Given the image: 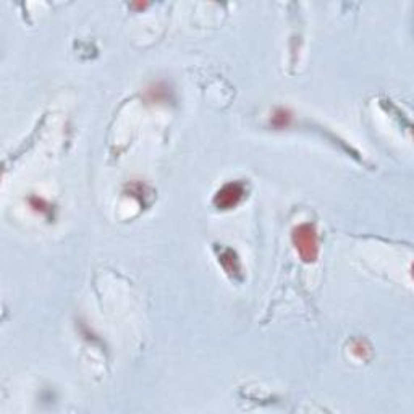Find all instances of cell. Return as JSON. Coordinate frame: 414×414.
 I'll return each instance as SVG.
<instances>
[{
    "label": "cell",
    "mask_w": 414,
    "mask_h": 414,
    "mask_svg": "<svg viewBox=\"0 0 414 414\" xmlns=\"http://www.w3.org/2000/svg\"><path fill=\"white\" fill-rule=\"evenodd\" d=\"M292 241L295 249L304 262H316L319 256V235L312 224H301L293 228Z\"/></svg>",
    "instance_id": "obj_1"
},
{
    "label": "cell",
    "mask_w": 414,
    "mask_h": 414,
    "mask_svg": "<svg viewBox=\"0 0 414 414\" xmlns=\"http://www.w3.org/2000/svg\"><path fill=\"white\" fill-rule=\"evenodd\" d=\"M246 186L243 181H228L214 196V206L220 211H230L244 199Z\"/></svg>",
    "instance_id": "obj_2"
},
{
    "label": "cell",
    "mask_w": 414,
    "mask_h": 414,
    "mask_svg": "<svg viewBox=\"0 0 414 414\" xmlns=\"http://www.w3.org/2000/svg\"><path fill=\"white\" fill-rule=\"evenodd\" d=\"M219 262L232 279H241V262L238 254L230 248H222L219 251Z\"/></svg>",
    "instance_id": "obj_3"
},
{
    "label": "cell",
    "mask_w": 414,
    "mask_h": 414,
    "mask_svg": "<svg viewBox=\"0 0 414 414\" xmlns=\"http://www.w3.org/2000/svg\"><path fill=\"white\" fill-rule=\"evenodd\" d=\"M270 123H272V126H275L279 129L287 128V126H290V123H292V114H290V110H287V109H277L274 115H272Z\"/></svg>",
    "instance_id": "obj_4"
},
{
    "label": "cell",
    "mask_w": 414,
    "mask_h": 414,
    "mask_svg": "<svg viewBox=\"0 0 414 414\" xmlns=\"http://www.w3.org/2000/svg\"><path fill=\"white\" fill-rule=\"evenodd\" d=\"M28 202H29L31 209H33V211H36V212H39V214H49V212H51V206H49V204H47L44 199H42V197L29 196Z\"/></svg>",
    "instance_id": "obj_5"
},
{
    "label": "cell",
    "mask_w": 414,
    "mask_h": 414,
    "mask_svg": "<svg viewBox=\"0 0 414 414\" xmlns=\"http://www.w3.org/2000/svg\"><path fill=\"white\" fill-rule=\"evenodd\" d=\"M147 96H149L152 101H156V102H160V101H164V99L169 97V94H167V89L164 88L162 84L152 86V88L147 91Z\"/></svg>",
    "instance_id": "obj_6"
},
{
    "label": "cell",
    "mask_w": 414,
    "mask_h": 414,
    "mask_svg": "<svg viewBox=\"0 0 414 414\" xmlns=\"http://www.w3.org/2000/svg\"><path fill=\"white\" fill-rule=\"evenodd\" d=\"M353 353H355L357 357H361V359H364V357H367L369 348H367L362 342H356V343L353 345Z\"/></svg>",
    "instance_id": "obj_7"
},
{
    "label": "cell",
    "mask_w": 414,
    "mask_h": 414,
    "mask_svg": "<svg viewBox=\"0 0 414 414\" xmlns=\"http://www.w3.org/2000/svg\"><path fill=\"white\" fill-rule=\"evenodd\" d=\"M147 3H131V7L133 8H144Z\"/></svg>",
    "instance_id": "obj_8"
}]
</instances>
